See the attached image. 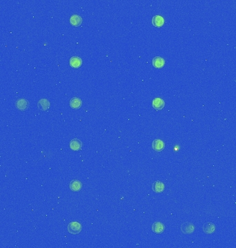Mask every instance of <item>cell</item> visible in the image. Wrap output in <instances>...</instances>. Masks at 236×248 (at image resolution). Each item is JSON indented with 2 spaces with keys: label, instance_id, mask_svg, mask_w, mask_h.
I'll list each match as a JSON object with an SVG mask.
<instances>
[{
  "label": "cell",
  "instance_id": "11",
  "mask_svg": "<svg viewBox=\"0 0 236 248\" xmlns=\"http://www.w3.org/2000/svg\"><path fill=\"white\" fill-rule=\"evenodd\" d=\"M152 24L155 27H161L164 24V18L160 15H155L153 17Z\"/></svg>",
  "mask_w": 236,
  "mask_h": 248
},
{
  "label": "cell",
  "instance_id": "12",
  "mask_svg": "<svg viewBox=\"0 0 236 248\" xmlns=\"http://www.w3.org/2000/svg\"><path fill=\"white\" fill-rule=\"evenodd\" d=\"M82 64V59L79 57H72L70 59V65L72 68H78Z\"/></svg>",
  "mask_w": 236,
  "mask_h": 248
},
{
  "label": "cell",
  "instance_id": "4",
  "mask_svg": "<svg viewBox=\"0 0 236 248\" xmlns=\"http://www.w3.org/2000/svg\"><path fill=\"white\" fill-rule=\"evenodd\" d=\"M153 107L155 110H162V108H164L165 106V102L161 98H159V97H156L153 100Z\"/></svg>",
  "mask_w": 236,
  "mask_h": 248
},
{
  "label": "cell",
  "instance_id": "16",
  "mask_svg": "<svg viewBox=\"0 0 236 248\" xmlns=\"http://www.w3.org/2000/svg\"><path fill=\"white\" fill-rule=\"evenodd\" d=\"M70 23L74 26H79L82 23V18L78 15H73L71 17Z\"/></svg>",
  "mask_w": 236,
  "mask_h": 248
},
{
  "label": "cell",
  "instance_id": "8",
  "mask_svg": "<svg viewBox=\"0 0 236 248\" xmlns=\"http://www.w3.org/2000/svg\"><path fill=\"white\" fill-rule=\"evenodd\" d=\"M152 189L156 193H161L165 189L164 184L161 182V181H155L153 183Z\"/></svg>",
  "mask_w": 236,
  "mask_h": 248
},
{
  "label": "cell",
  "instance_id": "5",
  "mask_svg": "<svg viewBox=\"0 0 236 248\" xmlns=\"http://www.w3.org/2000/svg\"><path fill=\"white\" fill-rule=\"evenodd\" d=\"M69 145H70V148L72 150H74V151H79V150H80L82 148V142L78 139H72Z\"/></svg>",
  "mask_w": 236,
  "mask_h": 248
},
{
  "label": "cell",
  "instance_id": "6",
  "mask_svg": "<svg viewBox=\"0 0 236 248\" xmlns=\"http://www.w3.org/2000/svg\"><path fill=\"white\" fill-rule=\"evenodd\" d=\"M29 106V101L25 99H20L17 101L16 107L19 110H26Z\"/></svg>",
  "mask_w": 236,
  "mask_h": 248
},
{
  "label": "cell",
  "instance_id": "15",
  "mask_svg": "<svg viewBox=\"0 0 236 248\" xmlns=\"http://www.w3.org/2000/svg\"><path fill=\"white\" fill-rule=\"evenodd\" d=\"M82 183L78 180H72L70 183V189L73 192H78L82 189Z\"/></svg>",
  "mask_w": 236,
  "mask_h": 248
},
{
  "label": "cell",
  "instance_id": "3",
  "mask_svg": "<svg viewBox=\"0 0 236 248\" xmlns=\"http://www.w3.org/2000/svg\"><path fill=\"white\" fill-rule=\"evenodd\" d=\"M165 144L164 142L160 139H155L152 144V148L156 152H161L164 149Z\"/></svg>",
  "mask_w": 236,
  "mask_h": 248
},
{
  "label": "cell",
  "instance_id": "2",
  "mask_svg": "<svg viewBox=\"0 0 236 248\" xmlns=\"http://www.w3.org/2000/svg\"><path fill=\"white\" fill-rule=\"evenodd\" d=\"M195 226L192 224L191 223L189 222H186L184 223L181 225V230L182 232L185 235H190V234H192L194 231H195Z\"/></svg>",
  "mask_w": 236,
  "mask_h": 248
},
{
  "label": "cell",
  "instance_id": "9",
  "mask_svg": "<svg viewBox=\"0 0 236 248\" xmlns=\"http://www.w3.org/2000/svg\"><path fill=\"white\" fill-rule=\"evenodd\" d=\"M165 226L160 222H155L153 224L152 230L155 234H161L164 231Z\"/></svg>",
  "mask_w": 236,
  "mask_h": 248
},
{
  "label": "cell",
  "instance_id": "14",
  "mask_svg": "<svg viewBox=\"0 0 236 248\" xmlns=\"http://www.w3.org/2000/svg\"><path fill=\"white\" fill-rule=\"evenodd\" d=\"M82 105V101L78 97H73L70 101V106L73 109H79Z\"/></svg>",
  "mask_w": 236,
  "mask_h": 248
},
{
  "label": "cell",
  "instance_id": "7",
  "mask_svg": "<svg viewBox=\"0 0 236 248\" xmlns=\"http://www.w3.org/2000/svg\"><path fill=\"white\" fill-rule=\"evenodd\" d=\"M215 230H216V226L213 223L208 222L204 223L203 225V231L206 235H211L215 232Z\"/></svg>",
  "mask_w": 236,
  "mask_h": 248
},
{
  "label": "cell",
  "instance_id": "10",
  "mask_svg": "<svg viewBox=\"0 0 236 248\" xmlns=\"http://www.w3.org/2000/svg\"><path fill=\"white\" fill-rule=\"evenodd\" d=\"M50 106L51 103L49 102V101L46 99H41L39 100L37 103V106L39 108V109L43 111H46L48 110V108H50Z\"/></svg>",
  "mask_w": 236,
  "mask_h": 248
},
{
  "label": "cell",
  "instance_id": "13",
  "mask_svg": "<svg viewBox=\"0 0 236 248\" xmlns=\"http://www.w3.org/2000/svg\"><path fill=\"white\" fill-rule=\"evenodd\" d=\"M165 64V60L162 57H155L153 59V65L155 68H162Z\"/></svg>",
  "mask_w": 236,
  "mask_h": 248
},
{
  "label": "cell",
  "instance_id": "1",
  "mask_svg": "<svg viewBox=\"0 0 236 248\" xmlns=\"http://www.w3.org/2000/svg\"><path fill=\"white\" fill-rule=\"evenodd\" d=\"M82 230V226L80 223L76 221H72L68 223V231L71 235H78L79 232H81Z\"/></svg>",
  "mask_w": 236,
  "mask_h": 248
}]
</instances>
